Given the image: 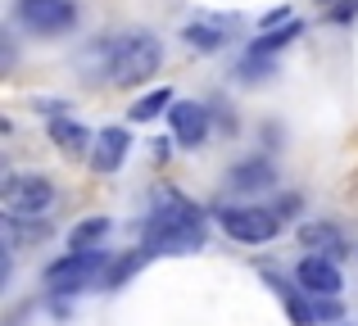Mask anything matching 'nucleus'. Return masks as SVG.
<instances>
[{
    "instance_id": "16",
    "label": "nucleus",
    "mask_w": 358,
    "mask_h": 326,
    "mask_svg": "<svg viewBox=\"0 0 358 326\" xmlns=\"http://www.w3.org/2000/svg\"><path fill=\"white\" fill-rule=\"evenodd\" d=\"M304 245L308 249H331V254H341V231L336 227H322V222H317V227H304Z\"/></svg>"
},
{
    "instance_id": "12",
    "label": "nucleus",
    "mask_w": 358,
    "mask_h": 326,
    "mask_svg": "<svg viewBox=\"0 0 358 326\" xmlns=\"http://www.w3.org/2000/svg\"><path fill=\"white\" fill-rule=\"evenodd\" d=\"M272 181H277V177H272L268 163H241L236 172H231V186H236V191H268Z\"/></svg>"
},
{
    "instance_id": "3",
    "label": "nucleus",
    "mask_w": 358,
    "mask_h": 326,
    "mask_svg": "<svg viewBox=\"0 0 358 326\" xmlns=\"http://www.w3.org/2000/svg\"><path fill=\"white\" fill-rule=\"evenodd\" d=\"M50 204H55L50 177L23 172V177H9L5 181V213H9V222H32V218H41Z\"/></svg>"
},
{
    "instance_id": "5",
    "label": "nucleus",
    "mask_w": 358,
    "mask_h": 326,
    "mask_svg": "<svg viewBox=\"0 0 358 326\" xmlns=\"http://www.w3.org/2000/svg\"><path fill=\"white\" fill-rule=\"evenodd\" d=\"M222 231H227L231 240H241V245H268L272 236H277V213L268 209H222Z\"/></svg>"
},
{
    "instance_id": "2",
    "label": "nucleus",
    "mask_w": 358,
    "mask_h": 326,
    "mask_svg": "<svg viewBox=\"0 0 358 326\" xmlns=\"http://www.w3.org/2000/svg\"><path fill=\"white\" fill-rule=\"evenodd\" d=\"M200 213L191 200L164 191L159 195V209L145 227V254H191L200 249Z\"/></svg>"
},
{
    "instance_id": "9",
    "label": "nucleus",
    "mask_w": 358,
    "mask_h": 326,
    "mask_svg": "<svg viewBox=\"0 0 358 326\" xmlns=\"http://www.w3.org/2000/svg\"><path fill=\"white\" fill-rule=\"evenodd\" d=\"M127 132L122 127H105V132L96 136V145H91V168L96 172H118L122 159H127Z\"/></svg>"
},
{
    "instance_id": "1",
    "label": "nucleus",
    "mask_w": 358,
    "mask_h": 326,
    "mask_svg": "<svg viewBox=\"0 0 358 326\" xmlns=\"http://www.w3.org/2000/svg\"><path fill=\"white\" fill-rule=\"evenodd\" d=\"M87 64H96V73L109 82V87H136L150 73H159L164 64V45H159L155 32H122L100 41L96 50L87 54Z\"/></svg>"
},
{
    "instance_id": "13",
    "label": "nucleus",
    "mask_w": 358,
    "mask_h": 326,
    "mask_svg": "<svg viewBox=\"0 0 358 326\" xmlns=\"http://www.w3.org/2000/svg\"><path fill=\"white\" fill-rule=\"evenodd\" d=\"M168 105H173V91H168V87L150 91V96H141L136 105H131V123H150V118H159Z\"/></svg>"
},
{
    "instance_id": "7",
    "label": "nucleus",
    "mask_w": 358,
    "mask_h": 326,
    "mask_svg": "<svg viewBox=\"0 0 358 326\" xmlns=\"http://www.w3.org/2000/svg\"><path fill=\"white\" fill-rule=\"evenodd\" d=\"M295 281L304 286L308 295H327V299H336V295L345 290V281H341V267H336L327 254H308V258H299V267H295Z\"/></svg>"
},
{
    "instance_id": "17",
    "label": "nucleus",
    "mask_w": 358,
    "mask_h": 326,
    "mask_svg": "<svg viewBox=\"0 0 358 326\" xmlns=\"http://www.w3.org/2000/svg\"><path fill=\"white\" fill-rule=\"evenodd\" d=\"M236 73H241L245 82H254V77H268V73H272V59H259V54H245Z\"/></svg>"
},
{
    "instance_id": "14",
    "label": "nucleus",
    "mask_w": 358,
    "mask_h": 326,
    "mask_svg": "<svg viewBox=\"0 0 358 326\" xmlns=\"http://www.w3.org/2000/svg\"><path fill=\"white\" fill-rule=\"evenodd\" d=\"M105 236H109V218H91L82 227H73V249H100Z\"/></svg>"
},
{
    "instance_id": "11",
    "label": "nucleus",
    "mask_w": 358,
    "mask_h": 326,
    "mask_svg": "<svg viewBox=\"0 0 358 326\" xmlns=\"http://www.w3.org/2000/svg\"><path fill=\"white\" fill-rule=\"evenodd\" d=\"M299 36V23L290 18L286 27H272V32H263V36H254V45H250V54H259V59H272V54L281 50V45H290Z\"/></svg>"
},
{
    "instance_id": "10",
    "label": "nucleus",
    "mask_w": 358,
    "mask_h": 326,
    "mask_svg": "<svg viewBox=\"0 0 358 326\" xmlns=\"http://www.w3.org/2000/svg\"><path fill=\"white\" fill-rule=\"evenodd\" d=\"M50 136L64 154H87L91 150V132L82 123H73V118H50Z\"/></svg>"
},
{
    "instance_id": "15",
    "label": "nucleus",
    "mask_w": 358,
    "mask_h": 326,
    "mask_svg": "<svg viewBox=\"0 0 358 326\" xmlns=\"http://www.w3.org/2000/svg\"><path fill=\"white\" fill-rule=\"evenodd\" d=\"M186 41H191L195 50H218L227 36H222V27H213V23H191L186 27Z\"/></svg>"
},
{
    "instance_id": "6",
    "label": "nucleus",
    "mask_w": 358,
    "mask_h": 326,
    "mask_svg": "<svg viewBox=\"0 0 358 326\" xmlns=\"http://www.w3.org/2000/svg\"><path fill=\"white\" fill-rule=\"evenodd\" d=\"M78 18L73 0H18V23L32 32H64Z\"/></svg>"
},
{
    "instance_id": "8",
    "label": "nucleus",
    "mask_w": 358,
    "mask_h": 326,
    "mask_svg": "<svg viewBox=\"0 0 358 326\" xmlns=\"http://www.w3.org/2000/svg\"><path fill=\"white\" fill-rule=\"evenodd\" d=\"M173 132H177V141H182L186 150H195V145L209 136V114H204V105H195V100L173 105Z\"/></svg>"
},
{
    "instance_id": "4",
    "label": "nucleus",
    "mask_w": 358,
    "mask_h": 326,
    "mask_svg": "<svg viewBox=\"0 0 358 326\" xmlns=\"http://www.w3.org/2000/svg\"><path fill=\"white\" fill-rule=\"evenodd\" d=\"M100 267H105V249H73L69 258H59V263L45 267V290L73 295V290H82Z\"/></svg>"
}]
</instances>
